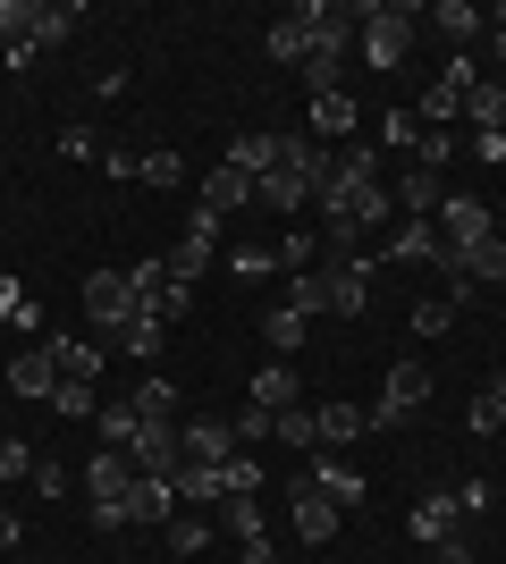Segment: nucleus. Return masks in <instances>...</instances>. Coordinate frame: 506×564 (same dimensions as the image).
<instances>
[{
  "label": "nucleus",
  "mask_w": 506,
  "mask_h": 564,
  "mask_svg": "<svg viewBox=\"0 0 506 564\" xmlns=\"http://www.w3.org/2000/svg\"><path fill=\"white\" fill-rule=\"evenodd\" d=\"M321 203V236H330V253H355L363 228H380L397 203H388V177H380V152H337V177L313 194Z\"/></svg>",
  "instance_id": "f257e3e1"
},
{
  "label": "nucleus",
  "mask_w": 506,
  "mask_h": 564,
  "mask_svg": "<svg viewBox=\"0 0 506 564\" xmlns=\"http://www.w3.org/2000/svg\"><path fill=\"white\" fill-rule=\"evenodd\" d=\"M288 304L304 312V321H321V312H330V321H363V304H372V261L363 253H321L313 270L288 286Z\"/></svg>",
  "instance_id": "f03ea898"
},
{
  "label": "nucleus",
  "mask_w": 506,
  "mask_h": 564,
  "mask_svg": "<svg viewBox=\"0 0 506 564\" xmlns=\"http://www.w3.org/2000/svg\"><path fill=\"white\" fill-rule=\"evenodd\" d=\"M304 25H313V51H304V94H337V68H346V51H355L363 9H330V0H313V9H304Z\"/></svg>",
  "instance_id": "7ed1b4c3"
},
{
  "label": "nucleus",
  "mask_w": 506,
  "mask_h": 564,
  "mask_svg": "<svg viewBox=\"0 0 506 564\" xmlns=\"http://www.w3.org/2000/svg\"><path fill=\"white\" fill-rule=\"evenodd\" d=\"M413 25H422V9H363V25H355L363 59H372V68H406Z\"/></svg>",
  "instance_id": "20e7f679"
},
{
  "label": "nucleus",
  "mask_w": 506,
  "mask_h": 564,
  "mask_svg": "<svg viewBox=\"0 0 506 564\" xmlns=\"http://www.w3.org/2000/svg\"><path fill=\"white\" fill-rule=\"evenodd\" d=\"M136 312H144V295L127 286V270H94V279H85V321H94L101 337H119Z\"/></svg>",
  "instance_id": "39448f33"
},
{
  "label": "nucleus",
  "mask_w": 506,
  "mask_h": 564,
  "mask_svg": "<svg viewBox=\"0 0 506 564\" xmlns=\"http://www.w3.org/2000/svg\"><path fill=\"white\" fill-rule=\"evenodd\" d=\"M422 404H431V362H388V388H380V404H372V422L397 430V422H413Z\"/></svg>",
  "instance_id": "423d86ee"
},
{
  "label": "nucleus",
  "mask_w": 506,
  "mask_h": 564,
  "mask_svg": "<svg viewBox=\"0 0 506 564\" xmlns=\"http://www.w3.org/2000/svg\"><path fill=\"white\" fill-rule=\"evenodd\" d=\"M388 261H413V270H448V279H456V253H448L439 219H406V228L388 236Z\"/></svg>",
  "instance_id": "0eeeda50"
},
{
  "label": "nucleus",
  "mask_w": 506,
  "mask_h": 564,
  "mask_svg": "<svg viewBox=\"0 0 506 564\" xmlns=\"http://www.w3.org/2000/svg\"><path fill=\"white\" fill-rule=\"evenodd\" d=\"M136 471H144V480H177V471H186V430L169 422V430H136Z\"/></svg>",
  "instance_id": "6e6552de"
},
{
  "label": "nucleus",
  "mask_w": 506,
  "mask_h": 564,
  "mask_svg": "<svg viewBox=\"0 0 506 564\" xmlns=\"http://www.w3.org/2000/svg\"><path fill=\"white\" fill-rule=\"evenodd\" d=\"M439 236H448V253H464V245H473V236H489V203L482 194H439Z\"/></svg>",
  "instance_id": "1a4fd4ad"
},
{
  "label": "nucleus",
  "mask_w": 506,
  "mask_h": 564,
  "mask_svg": "<svg viewBox=\"0 0 506 564\" xmlns=\"http://www.w3.org/2000/svg\"><path fill=\"white\" fill-rule=\"evenodd\" d=\"M337 522H346V514H337L330 497H321L313 480H295V540H304V547H330V540H337Z\"/></svg>",
  "instance_id": "9d476101"
},
{
  "label": "nucleus",
  "mask_w": 506,
  "mask_h": 564,
  "mask_svg": "<svg viewBox=\"0 0 506 564\" xmlns=\"http://www.w3.org/2000/svg\"><path fill=\"white\" fill-rule=\"evenodd\" d=\"M119 506H127V531H169V514H177V489H169V480H136Z\"/></svg>",
  "instance_id": "9b49d317"
},
{
  "label": "nucleus",
  "mask_w": 506,
  "mask_h": 564,
  "mask_svg": "<svg viewBox=\"0 0 506 564\" xmlns=\"http://www.w3.org/2000/svg\"><path fill=\"white\" fill-rule=\"evenodd\" d=\"M245 203H254V177H245V169H228V161L203 169V212H212V219L245 212Z\"/></svg>",
  "instance_id": "f8f14e48"
},
{
  "label": "nucleus",
  "mask_w": 506,
  "mask_h": 564,
  "mask_svg": "<svg viewBox=\"0 0 506 564\" xmlns=\"http://www.w3.org/2000/svg\"><path fill=\"white\" fill-rule=\"evenodd\" d=\"M313 430H321V455H330V447H355L363 430H372V413L346 404V397H330V404H313Z\"/></svg>",
  "instance_id": "ddd939ff"
},
{
  "label": "nucleus",
  "mask_w": 506,
  "mask_h": 564,
  "mask_svg": "<svg viewBox=\"0 0 506 564\" xmlns=\"http://www.w3.org/2000/svg\"><path fill=\"white\" fill-rule=\"evenodd\" d=\"M279 161H288L295 169V177H304V186H330V177H337V152H321V143L313 135H304V127H295V135H279Z\"/></svg>",
  "instance_id": "4468645a"
},
{
  "label": "nucleus",
  "mask_w": 506,
  "mask_h": 564,
  "mask_svg": "<svg viewBox=\"0 0 506 564\" xmlns=\"http://www.w3.org/2000/svg\"><path fill=\"white\" fill-rule=\"evenodd\" d=\"M304 51H313V25H304V9H288L279 25H262V59H279V68H304Z\"/></svg>",
  "instance_id": "2eb2a0df"
},
{
  "label": "nucleus",
  "mask_w": 506,
  "mask_h": 564,
  "mask_svg": "<svg viewBox=\"0 0 506 564\" xmlns=\"http://www.w3.org/2000/svg\"><path fill=\"white\" fill-rule=\"evenodd\" d=\"M136 480H144V471H136V455H127V447H101L94 464H85V489H94V497H127Z\"/></svg>",
  "instance_id": "dca6fc26"
},
{
  "label": "nucleus",
  "mask_w": 506,
  "mask_h": 564,
  "mask_svg": "<svg viewBox=\"0 0 506 564\" xmlns=\"http://www.w3.org/2000/svg\"><path fill=\"white\" fill-rule=\"evenodd\" d=\"M304 480H313V489H321V497H330L337 514H355V506H363V471H346V464H330V455H321V447H313V471H304Z\"/></svg>",
  "instance_id": "f3484780"
},
{
  "label": "nucleus",
  "mask_w": 506,
  "mask_h": 564,
  "mask_svg": "<svg viewBox=\"0 0 506 564\" xmlns=\"http://www.w3.org/2000/svg\"><path fill=\"white\" fill-rule=\"evenodd\" d=\"M456 279H464V286H489V279H506V236H498V228H489V236H473V245L456 253Z\"/></svg>",
  "instance_id": "a211bd4d"
},
{
  "label": "nucleus",
  "mask_w": 506,
  "mask_h": 564,
  "mask_svg": "<svg viewBox=\"0 0 506 564\" xmlns=\"http://www.w3.org/2000/svg\"><path fill=\"white\" fill-rule=\"evenodd\" d=\"M431 25L448 34V51H473V43L489 34V18L473 9V0H439V9H431Z\"/></svg>",
  "instance_id": "6ab92c4d"
},
{
  "label": "nucleus",
  "mask_w": 506,
  "mask_h": 564,
  "mask_svg": "<svg viewBox=\"0 0 506 564\" xmlns=\"http://www.w3.org/2000/svg\"><path fill=\"white\" fill-rule=\"evenodd\" d=\"M254 404H262V413H288V404H304V379H295V362H262V371H254Z\"/></svg>",
  "instance_id": "aec40b11"
},
{
  "label": "nucleus",
  "mask_w": 506,
  "mask_h": 564,
  "mask_svg": "<svg viewBox=\"0 0 506 564\" xmlns=\"http://www.w3.org/2000/svg\"><path fill=\"white\" fill-rule=\"evenodd\" d=\"M228 455H237V422H212V413L186 422V464H228Z\"/></svg>",
  "instance_id": "412c9836"
},
{
  "label": "nucleus",
  "mask_w": 506,
  "mask_h": 564,
  "mask_svg": "<svg viewBox=\"0 0 506 564\" xmlns=\"http://www.w3.org/2000/svg\"><path fill=\"white\" fill-rule=\"evenodd\" d=\"M254 203H262V212H304V203H313V186H304L288 161H270V177L254 186Z\"/></svg>",
  "instance_id": "4be33fe9"
},
{
  "label": "nucleus",
  "mask_w": 506,
  "mask_h": 564,
  "mask_svg": "<svg viewBox=\"0 0 506 564\" xmlns=\"http://www.w3.org/2000/svg\"><path fill=\"white\" fill-rule=\"evenodd\" d=\"M439 194H448V186H439V169L413 161L406 177H397V212H406V219H431V212H439Z\"/></svg>",
  "instance_id": "5701e85b"
},
{
  "label": "nucleus",
  "mask_w": 506,
  "mask_h": 564,
  "mask_svg": "<svg viewBox=\"0 0 506 564\" xmlns=\"http://www.w3.org/2000/svg\"><path fill=\"white\" fill-rule=\"evenodd\" d=\"M456 514H464L456 497H422L406 531H413V540H422V547H439V540H456Z\"/></svg>",
  "instance_id": "b1692460"
},
{
  "label": "nucleus",
  "mask_w": 506,
  "mask_h": 564,
  "mask_svg": "<svg viewBox=\"0 0 506 564\" xmlns=\"http://www.w3.org/2000/svg\"><path fill=\"white\" fill-rule=\"evenodd\" d=\"M9 388H18V397H51V388H60L51 346H34V354H18V362H9Z\"/></svg>",
  "instance_id": "393cba45"
},
{
  "label": "nucleus",
  "mask_w": 506,
  "mask_h": 564,
  "mask_svg": "<svg viewBox=\"0 0 506 564\" xmlns=\"http://www.w3.org/2000/svg\"><path fill=\"white\" fill-rule=\"evenodd\" d=\"M464 118H473V135H506V85H473V94H464Z\"/></svg>",
  "instance_id": "a878e982"
},
{
  "label": "nucleus",
  "mask_w": 506,
  "mask_h": 564,
  "mask_svg": "<svg viewBox=\"0 0 506 564\" xmlns=\"http://www.w3.org/2000/svg\"><path fill=\"white\" fill-rule=\"evenodd\" d=\"M313 143H337V135H355V101L346 94H313V127H304Z\"/></svg>",
  "instance_id": "bb28decb"
},
{
  "label": "nucleus",
  "mask_w": 506,
  "mask_h": 564,
  "mask_svg": "<svg viewBox=\"0 0 506 564\" xmlns=\"http://www.w3.org/2000/svg\"><path fill=\"white\" fill-rule=\"evenodd\" d=\"M127 404H136V422H144V430H169V422H177V388H169V379H144Z\"/></svg>",
  "instance_id": "cd10ccee"
},
{
  "label": "nucleus",
  "mask_w": 506,
  "mask_h": 564,
  "mask_svg": "<svg viewBox=\"0 0 506 564\" xmlns=\"http://www.w3.org/2000/svg\"><path fill=\"white\" fill-rule=\"evenodd\" d=\"M464 304H473L464 286H456V295H431V304H413V337H448V329H456V312H464Z\"/></svg>",
  "instance_id": "c85d7f7f"
},
{
  "label": "nucleus",
  "mask_w": 506,
  "mask_h": 564,
  "mask_svg": "<svg viewBox=\"0 0 506 564\" xmlns=\"http://www.w3.org/2000/svg\"><path fill=\"white\" fill-rule=\"evenodd\" d=\"M270 161H279V135H237V143H228V169H245L254 186L270 177Z\"/></svg>",
  "instance_id": "c756f323"
},
{
  "label": "nucleus",
  "mask_w": 506,
  "mask_h": 564,
  "mask_svg": "<svg viewBox=\"0 0 506 564\" xmlns=\"http://www.w3.org/2000/svg\"><path fill=\"white\" fill-rule=\"evenodd\" d=\"M43 9H51V0H0V51H9V43H34Z\"/></svg>",
  "instance_id": "7c9ffc66"
},
{
  "label": "nucleus",
  "mask_w": 506,
  "mask_h": 564,
  "mask_svg": "<svg viewBox=\"0 0 506 564\" xmlns=\"http://www.w3.org/2000/svg\"><path fill=\"white\" fill-rule=\"evenodd\" d=\"M169 489L186 497V514H194V506H219V497H228V489H219V464H186L177 480H169Z\"/></svg>",
  "instance_id": "2f4dec72"
},
{
  "label": "nucleus",
  "mask_w": 506,
  "mask_h": 564,
  "mask_svg": "<svg viewBox=\"0 0 506 564\" xmlns=\"http://www.w3.org/2000/svg\"><path fill=\"white\" fill-rule=\"evenodd\" d=\"M304 329H313V321H304L295 304H270V312H262V337H270L279 354H295V346H304Z\"/></svg>",
  "instance_id": "473e14b6"
},
{
  "label": "nucleus",
  "mask_w": 506,
  "mask_h": 564,
  "mask_svg": "<svg viewBox=\"0 0 506 564\" xmlns=\"http://www.w3.org/2000/svg\"><path fill=\"white\" fill-rule=\"evenodd\" d=\"M51 413H60V422H94V413H101L94 379H60V388H51Z\"/></svg>",
  "instance_id": "72a5a7b5"
},
{
  "label": "nucleus",
  "mask_w": 506,
  "mask_h": 564,
  "mask_svg": "<svg viewBox=\"0 0 506 564\" xmlns=\"http://www.w3.org/2000/svg\"><path fill=\"white\" fill-rule=\"evenodd\" d=\"M212 514H219V531H237V540H245V547L262 540V506H254V497H219Z\"/></svg>",
  "instance_id": "f704fd0d"
},
{
  "label": "nucleus",
  "mask_w": 506,
  "mask_h": 564,
  "mask_svg": "<svg viewBox=\"0 0 506 564\" xmlns=\"http://www.w3.org/2000/svg\"><path fill=\"white\" fill-rule=\"evenodd\" d=\"M464 422H473V438H489V430H506V371L489 379L482 397H473V413H464Z\"/></svg>",
  "instance_id": "c9c22d12"
},
{
  "label": "nucleus",
  "mask_w": 506,
  "mask_h": 564,
  "mask_svg": "<svg viewBox=\"0 0 506 564\" xmlns=\"http://www.w3.org/2000/svg\"><path fill=\"white\" fill-rule=\"evenodd\" d=\"M51 362H60V379H94L101 371V354L85 346V337H51Z\"/></svg>",
  "instance_id": "e433bc0d"
},
{
  "label": "nucleus",
  "mask_w": 506,
  "mask_h": 564,
  "mask_svg": "<svg viewBox=\"0 0 506 564\" xmlns=\"http://www.w3.org/2000/svg\"><path fill=\"white\" fill-rule=\"evenodd\" d=\"M388 152H422V118H413V110L380 118V161H388Z\"/></svg>",
  "instance_id": "4c0bfd02"
},
{
  "label": "nucleus",
  "mask_w": 506,
  "mask_h": 564,
  "mask_svg": "<svg viewBox=\"0 0 506 564\" xmlns=\"http://www.w3.org/2000/svg\"><path fill=\"white\" fill-rule=\"evenodd\" d=\"M194 312V286H161V295H144V321H161V329H177Z\"/></svg>",
  "instance_id": "58836bf2"
},
{
  "label": "nucleus",
  "mask_w": 506,
  "mask_h": 564,
  "mask_svg": "<svg viewBox=\"0 0 506 564\" xmlns=\"http://www.w3.org/2000/svg\"><path fill=\"white\" fill-rule=\"evenodd\" d=\"M94 422H101V447H136V430H144V422H136V404H101Z\"/></svg>",
  "instance_id": "ea45409f"
},
{
  "label": "nucleus",
  "mask_w": 506,
  "mask_h": 564,
  "mask_svg": "<svg viewBox=\"0 0 506 564\" xmlns=\"http://www.w3.org/2000/svg\"><path fill=\"white\" fill-rule=\"evenodd\" d=\"M34 464H43V455L25 447V438H0V489H18V480H34Z\"/></svg>",
  "instance_id": "a19ab883"
},
{
  "label": "nucleus",
  "mask_w": 506,
  "mask_h": 564,
  "mask_svg": "<svg viewBox=\"0 0 506 564\" xmlns=\"http://www.w3.org/2000/svg\"><path fill=\"white\" fill-rule=\"evenodd\" d=\"M219 489L228 497H262V464H254V455H228V464H219Z\"/></svg>",
  "instance_id": "79ce46f5"
},
{
  "label": "nucleus",
  "mask_w": 506,
  "mask_h": 564,
  "mask_svg": "<svg viewBox=\"0 0 506 564\" xmlns=\"http://www.w3.org/2000/svg\"><path fill=\"white\" fill-rule=\"evenodd\" d=\"M76 18H85V9H43V25H34V51H60V43H76Z\"/></svg>",
  "instance_id": "37998d69"
},
{
  "label": "nucleus",
  "mask_w": 506,
  "mask_h": 564,
  "mask_svg": "<svg viewBox=\"0 0 506 564\" xmlns=\"http://www.w3.org/2000/svg\"><path fill=\"white\" fill-rule=\"evenodd\" d=\"M279 270H288V279L313 270V228H288V236H279Z\"/></svg>",
  "instance_id": "c03bdc74"
},
{
  "label": "nucleus",
  "mask_w": 506,
  "mask_h": 564,
  "mask_svg": "<svg viewBox=\"0 0 506 564\" xmlns=\"http://www.w3.org/2000/svg\"><path fill=\"white\" fill-rule=\"evenodd\" d=\"M169 547H177V556L212 547V522H203V514H169Z\"/></svg>",
  "instance_id": "a18cd8bd"
},
{
  "label": "nucleus",
  "mask_w": 506,
  "mask_h": 564,
  "mask_svg": "<svg viewBox=\"0 0 506 564\" xmlns=\"http://www.w3.org/2000/svg\"><path fill=\"white\" fill-rule=\"evenodd\" d=\"M464 110V94H456V85H431V94H422V110H413V118H422V127H448V118H456Z\"/></svg>",
  "instance_id": "49530a36"
},
{
  "label": "nucleus",
  "mask_w": 506,
  "mask_h": 564,
  "mask_svg": "<svg viewBox=\"0 0 506 564\" xmlns=\"http://www.w3.org/2000/svg\"><path fill=\"white\" fill-rule=\"evenodd\" d=\"M101 177H110V186H127V177H144V152H119V143H101Z\"/></svg>",
  "instance_id": "de8ad7c7"
},
{
  "label": "nucleus",
  "mask_w": 506,
  "mask_h": 564,
  "mask_svg": "<svg viewBox=\"0 0 506 564\" xmlns=\"http://www.w3.org/2000/svg\"><path fill=\"white\" fill-rule=\"evenodd\" d=\"M279 438H288V447H321V430H313V404H288V413H279Z\"/></svg>",
  "instance_id": "09e8293b"
},
{
  "label": "nucleus",
  "mask_w": 506,
  "mask_h": 564,
  "mask_svg": "<svg viewBox=\"0 0 506 564\" xmlns=\"http://www.w3.org/2000/svg\"><path fill=\"white\" fill-rule=\"evenodd\" d=\"M144 186H186V161H177V152H144Z\"/></svg>",
  "instance_id": "8fccbe9b"
},
{
  "label": "nucleus",
  "mask_w": 506,
  "mask_h": 564,
  "mask_svg": "<svg viewBox=\"0 0 506 564\" xmlns=\"http://www.w3.org/2000/svg\"><path fill=\"white\" fill-rule=\"evenodd\" d=\"M161 337H169L161 321H144V312H136V321L119 329V346H127V354H161Z\"/></svg>",
  "instance_id": "3c124183"
},
{
  "label": "nucleus",
  "mask_w": 506,
  "mask_h": 564,
  "mask_svg": "<svg viewBox=\"0 0 506 564\" xmlns=\"http://www.w3.org/2000/svg\"><path fill=\"white\" fill-rule=\"evenodd\" d=\"M439 85H456V94H473V85H482V59H473V51H448V76H439Z\"/></svg>",
  "instance_id": "603ef678"
},
{
  "label": "nucleus",
  "mask_w": 506,
  "mask_h": 564,
  "mask_svg": "<svg viewBox=\"0 0 506 564\" xmlns=\"http://www.w3.org/2000/svg\"><path fill=\"white\" fill-rule=\"evenodd\" d=\"M228 270H237V279H270V270H279V253H262V245H245V253H228Z\"/></svg>",
  "instance_id": "864d4df0"
},
{
  "label": "nucleus",
  "mask_w": 506,
  "mask_h": 564,
  "mask_svg": "<svg viewBox=\"0 0 506 564\" xmlns=\"http://www.w3.org/2000/svg\"><path fill=\"white\" fill-rule=\"evenodd\" d=\"M94 531H101V540H119V531H127V506H119V497H94Z\"/></svg>",
  "instance_id": "5fc2aeb1"
},
{
  "label": "nucleus",
  "mask_w": 506,
  "mask_h": 564,
  "mask_svg": "<svg viewBox=\"0 0 506 564\" xmlns=\"http://www.w3.org/2000/svg\"><path fill=\"white\" fill-rule=\"evenodd\" d=\"M60 152H68V161H101V135H94V127H68V135H60Z\"/></svg>",
  "instance_id": "6e6d98bb"
},
{
  "label": "nucleus",
  "mask_w": 506,
  "mask_h": 564,
  "mask_svg": "<svg viewBox=\"0 0 506 564\" xmlns=\"http://www.w3.org/2000/svg\"><path fill=\"white\" fill-rule=\"evenodd\" d=\"M456 506H464V514H489V506H498V489H489V480H464Z\"/></svg>",
  "instance_id": "4d7b16f0"
},
{
  "label": "nucleus",
  "mask_w": 506,
  "mask_h": 564,
  "mask_svg": "<svg viewBox=\"0 0 506 564\" xmlns=\"http://www.w3.org/2000/svg\"><path fill=\"white\" fill-rule=\"evenodd\" d=\"M431 564H473V547H464V540H439V547H431Z\"/></svg>",
  "instance_id": "13d9d810"
},
{
  "label": "nucleus",
  "mask_w": 506,
  "mask_h": 564,
  "mask_svg": "<svg viewBox=\"0 0 506 564\" xmlns=\"http://www.w3.org/2000/svg\"><path fill=\"white\" fill-rule=\"evenodd\" d=\"M0 312H9V321H18V312H25V295H18V279H0Z\"/></svg>",
  "instance_id": "bf43d9fd"
},
{
  "label": "nucleus",
  "mask_w": 506,
  "mask_h": 564,
  "mask_svg": "<svg viewBox=\"0 0 506 564\" xmlns=\"http://www.w3.org/2000/svg\"><path fill=\"white\" fill-rule=\"evenodd\" d=\"M9 547H18V514H9V506H0V556H9Z\"/></svg>",
  "instance_id": "052dcab7"
},
{
  "label": "nucleus",
  "mask_w": 506,
  "mask_h": 564,
  "mask_svg": "<svg viewBox=\"0 0 506 564\" xmlns=\"http://www.w3.org/2000/svg\"><path fill=\"white\" fill-rule=\"evenodd\" d=\"M482 143V161H506V135H473Z\"/></svg>",
  "instance_id": "680f3d73"
},
{
  "label": "nucleus",
  "mask_w": 506,
  "mask_h": 564,
  "mask_svg": "<svg viewBox=\"0 0 506 564\" xmlns=\"http://www.w3.org/2000/svg\"><path fill=\"white\" fill-rule=\"evenodd\" d=\"M489 59H498V68H506V25H498V34H489Z\"/></svg>",
  "instance_id": "e2e57ef3"
}]
</instances>
